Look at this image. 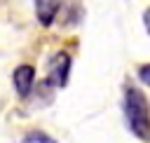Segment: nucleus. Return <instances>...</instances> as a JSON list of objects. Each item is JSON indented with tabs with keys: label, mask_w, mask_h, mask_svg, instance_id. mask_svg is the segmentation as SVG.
Segmentation results:
<instances>
[{
	"label": "nucleus",
	"mask_w": 150,
	"mask_h": 143,
	"mask_svg": "<svg viewBox=\"0 0 150 143\" xmlns=\"http://www.w3.org/2000/svg\"><path fill=\"white\" fill-rule=\"evenodd\" d=\"M59 12V0H35V14L42 26H52Z\"/></svg>",
	"instance_id": "20e7f679"
},
{
	"label": "nucleus",
	"mask_w": 150,
	"mask_h": 143,
	"mask_svg": "<svg viewBox=\"0 0 150 143\" xmlns=\"http://www.w3.org/2000/svg\"><path fill=\"white\" fill-rule=\"evenodd\" d=\"M68 73H70V56L66 52L54 54L49 61V68H47V82L52 87H66Z\"/></svg>",
	"instance_id": "f03ea898"
},
{
	"label": "nucleus",
	"mask_w": 150,
	"mask_h": 143,
	"mask_svg": "<svg viewBox=\"0 0 150 143\" xmlns=\"http://www.w3.org/2000/svg\"><path fill=\"white\" fill-rule=\"evenodd\" d=\"M124 113H127L131 131L138 138L150 141V103H148V98L143 96L141 89H136V87L127 89V94H124Z\"/></svg>",
	"instance_id": "f257e3e1"
},
{
	"label": "nucleus",
	"mask_w": 150,
	"mask_h": 143,
	"mask_svg": "<svg viewBox=\"0 0 150 143\" xmlns=\"http://www.w3.org/2000/svg\"><path fill=\"white\" fill-rule=\"evenodd\" d=\"M21 143H56V141H54L52 136L42 134V131H30V134H26V138H23Z\"/></svg>",
	"instance_id": "39448f33"
},
{
	"label": "nucleus",
	"mask_w": 150,
	"mask_h": 143,
	"mask_svg": "<svg viewBox=\"0 0 150 143\" xmlns=\"http://www.w3.org/2000/svg\"><path fill=\"white\" fill-rule=\"evenodd\" d=\"M138 77H141V82H143V84H148V87H150V63H145V66H141V68H138Z\"/></svg>",
	"instance_id": "423d86ee"
},
{
	"label": "nucleus",
	"mask_w": 150,
	"mask_h": 143,
	"mask_svg": "<svg viewBox=\"0 0 150 143\" xmlns=\"http://www.w3.org/2000/svg\"><path fill=\"white\" fill-rule=\"evenodd\" d=\"M143 19H145V28H148V33H150V9L145 12V16H143Z\"/></svg>",
	"instance_id": "0eeeda50"
},
{
	"label": "nucleus",
	"mask_w": 150,
	"mask_h": 143,
	"mask_svg": "<svg viewBox=\"0 0 150 143\" xmlns=\"http://www.w3.org/2000/svg\"><path fill=\"white\" fill-rule=\"evenodd\" d=\"M33 80H35V70H33V66H28V63H23V66H19V68L14 70V89H16V94H19L21 98H26V96L30 94Z\"/></svg>",
	"instance_id": "7ed1b4c3"
}]
</instances>
